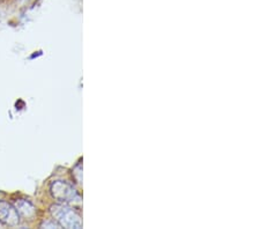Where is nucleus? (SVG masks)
I'll return each mask as SVG.
<instances>
[{
  "instance_id": "nucleus-3",
  "label": "nucleus",
  "mask_w": 260,
  "mask_h": 229,
  "mask_svg": "<svg viewBox=\"0 0 260 229\" xmlns=\"http://www.w3.org/2000/svg\"><path fill=\"white\" fill-rule=\"evenodd\" d=\"M0 222L8 227H15L20 223V215L12 204L0 202Z\"/></svg>"
},
{
  "instance_id": "nucleus-4",
  "label": "nucleus",
  "mask_w": 260,
  "mask_h": 229,
  "mask_svg": "<svg viewBox=\"0 0 260 229\" xmlns=\"http://www.w3.org/2000/svg\"><path fill=\"white\" fill-rule=\"evenodd\" d=\"M15 208L18 211L19 215L24 219H32L36 213V210L32 206V204L27 201H23V199H19V201L15 202Z\"/></svg>"
},
{
  "instance_id": "nucleus-1",
  "label": "nucleus",
  "mask_w": 260,
  "mask_h": 229,
  "mask_svg": "<svg viewBox=\"0 0 260 229\" xmlns=\"http://www.w3.org/2000/svg\"><path fill=\"white\" fill-rule=\"evenodd\" d=\"M52 216L54 220L65 228H81L82 221L81 216L75 212L73 208L69 207L67 205H53L51 207Z\"/></svg>"
},
{
  "instance_id": "nucleus-2",
  "label": "nucleus",
  "mask_w": 260,
  "mask_h": 229,
  "mask_svg": "<svg viewBox=\"0 0 260 229\" xmlns=\"http://www.w3.org/2000/svg\"><path fill=\"white\" fill-rule=\"evenodd\" d=\"M50 192H51L54 199H57L60 203L74 202L80 199L77 191L73 189V186H71L69 183L61 181L53 182L50 186Z\"/></svg>"
}]
</instances>
